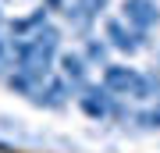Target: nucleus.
<instances>
[{
    "label": "nucleus",
    "instance_id": "nucleus-3",
    "mask_svg": "<svg viewBox=\"0 0 160 153\" xmlns=\"http://www.w3.org/2000/svg\"><path fill=\"white\" fill-rule=\"evenodd\" d=\"M61 79L75 89H86V61H82L78 54H64L61 57Z\"/></svg>",
    "mask_w": 160,
    "mask_h": 153
},
{
    "label": "nucleus",
    "instance_id": "nucleus-1",
    "mask_svg": "<svg viewBox=\"0 0 160 153\" xmlns=\"http://www.w3.org/2000/svg\"><path fill=\"white\" fill-rule=\"evenodd\" d=\"M125 18H128V25L132 28H139V32H146L149 25H157V4L153 0H125Z\"/></svg>",
    "mask_w": 160,
    "mask_h": 153
},
{
    "label": "nucleus",
    "instance_id": "nucleus-4",
    "mask_svg": "<svg viewBox=\"0 0 160 153\" xmlns=\"http://www.w3.org/2000/svg\"><path fill=\"white\" fill-rule=\"evenodd\" d=\"M89 57L92 61H103V57H107V46H103L100 39H89Z\"/></svg>",
    "mask_w": 160,
    "mask_h": 153
},
{
    "label": "nucleus",
    "instance_id": "nucleus-5",
    "mask_svg": "<svg viewBox=\"0 0 160 153\" xmlns=\"http://www.w3.org/2000/svg\"><path fill=\"white\" fill-rule=\"evenodd\" d=\"M61 4H64V0H43V7H50V11H57Z\"/></svg>",
    "mask_w": 160,
    "mask_h": 153
},
{
    "label": "nucleus",
    "instance_id": "nucleus-2",
    "mask_svg": "<svg viewBox=\"0 0 160 153\" xmlns=\"http://www.w3.org/2000/svg\"><path fill=\"white\" fill-rule=\"evenodd\" d=\"M78 103H82V110H86L89 118H107V114H118L110 89H86Z\"/></svg>",
    "mask_w": 160,
    "mask_h": 153
}]
</instances>
